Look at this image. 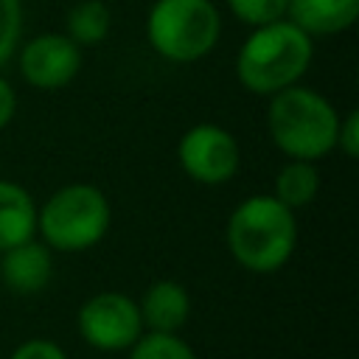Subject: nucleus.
<instances>
[{"mask_svg": "<svg viewBox=\"0 0 359 359\" xmlns=\"http://www.w3.org/2000/svg\"><path fill=\"white\" fill-rule=\"evenodd\" d=\"M311 65V36L289 20H275L258 25L238 50L236 76L258 95H275L309 70Z\"/></svg>", "mask_w": 359, "mask_h": 359, "instance_id": "1", "label": "nucleus"}, {"mask_svg": "<svg viewBox=\"0 0 359 359\" xmlns=\"http://www.w3.org/2000/svg\"><path fill=\"white\" fill-rule=\"evenodd\" d=\"M297 244L294 213L275 196L244 199L227 222V247L233 258L250 272L280 269Z\"/></svg>", "mask_w": 359, "mask_h": 359, "instance_id": "2", "label": "nucleus"}, {"mask_svg": "<svg viewBox=\"0 0 359 359\" xmlns=\"http://www.w3.org/2000/svg\"><path fill=\"white\" fill-rule=\"evenodd\" d=\"M266 126L269 137L289 160L314 163L337 146L339 115L320 93L292 84L272 95Z\"/></svg>", "mask_w": 359, "mask_h": 359, "instance_id": "3", "label": "nucleus"}, {"mask_svg": "<svg viewBox=\"0 0 359 359\" xmlns=\"http://www.w3.org/2000/svg\"><path fill=\"white\" fill-rule=\"evenodd\" d=\"M112 222L107 196L87 182H73L50 194L36 210V230L45 244L65 252H81L95 247Z\"/></svg>", "mask_w": 359, "mask_h": 359, "instance_id": "4", "label": "nucleus"}, {"mask_svg": "<svg viewBox=\"0 0 359 359\" xmlns=\"http://www.w3.org/2000/svg\"><path fill=\"white\" fill-rule=\"evenodd\" d=\"M222 34L219 8L210 0H157L146 17L149 45L168 62L208 56Z\"/></svg>", "mask_w": 359, "mask_h": 359, "instance_id": "5", "label": "nucleus"}, {"mask_svg": "<svg viewBox=\"0 0 359 359\" xmlns=\"http://www.w3.org/2000/svg\"><path fill=\"white\" fill-rule=\"evenodd\" d=\"M79 334L95 351L132 348L143 334L137 303L121 292H101L79 309Z\"/></svg>", "mask_w": 359, "mask_h": 359, "instance_id": "6", "label": "nucleus"}, {"mask_svg": "<svg viewBox=\"0 0 359 359\" xmlns=\"http://www.w3.org/2000/svg\"><path fill=\"white\" fill-rule=\"evenodd\" d=\"M177 157L191 180L202 185H222L238 171L241 149L227 129L216 123H196L180 137Z\"/></svg>", "mask_w": 359, "mask_h": 359, "instance_id": "7", "label": "nucleus"}, {"mask_svg": "<svg viewBox=\"0 0 359 359\" xmlns=\"http://www.w3.org/2000/svg\"><path fill=\"white\" fill-rule=\"evenodd\" d=\"M81 67L79 45L67 34H39L22 45L20 70L31 87L59 90L67 87Z\"/></svg>", "mask_w": 359, "mask_h": 359, "instance_id": "8", "label": "nucleus"}, {"mask_svg": "<svg viewBox=\"0 0 359 359\" xmlns=\"http://www.w3.org/2000/svg\"><path fill=\"white\" fill-rule=\"evenodd\" d=\"M53 275L50 250L34 238H25L0 252V278L17 294H34L48 286Z\"/></svg>", "mask_w": 359, "mask_h": 359, "instance_id": "9", "label": "nucleus"}, {"mask_svg": "<svg viewBox=\"0 0 359 359\" xmlns=\"http://www.w3.org/2000/svg\"><path fill=\"white\" fill-rule=\"evenodd\" d=\"M137 311L143 328L160 334H177L191 314V300L177 280H154L146 289L143 300L137 303Z\"/></svg>", "mask_w": 359, "mask_h": 359, "instance_id": "10", "label": "nucleus"}, {"mask_svg": "<svg viewBox=\"0 0 359 359\" xmlns=\"http://www.w3.org/2000/svg\"><path fill=\"white\" fill-rule=\"evenodd\" d=\"M289 22L309 36L348 31L359 17V0H289Z\"/></svg>", "mask_w": 359, "mask_h": 359, "instance_id": "11", "label": "nucleus"}, {"mask_svg": "<svg viewBox=\"0 0 359 359\" xmlns=\"http://www.w3.org/2000/svg\"><path fill=\"white\" fill-rule=\"evenodd\" d=\"M36 230V208L28 191L17 182L0 180V252L34 238Z\"/></svg>", "mask_w": 359, "mask_h": 359, "instance_id": "12", "label": "nucleus"}, {"mask_svg": "<svg viewBox=\"0 0 359 359\" xmlns=\"http://www.w3.org/2000/svg\"><path fill=\"white\" fill-rule=\"evenodd\" d=\"M320 191V174L311 160H289L275 177V199L289 210L309 205Z\"/></svg>", "mask_w": 359, "mask_h": 359, "instance_id": "13", "label": "nucleus"}, {"mask_svg": "<svg viewBox=\"0 0 359 359\" xmlns=\"http://www.w3.org/2000/svg\"><path fill=\"white\" fill-rule=\"evenodd\" d=\"M112 14L104 0H81L67 14V36L76 45H98L107 39Z\"/></svg>", "mask_w": 359, "mask_h": 359, "instance_id": "14", "label": "nucleus"}, {"mask_svg": "<svg viewBox=\"0 0 359 359\" xmlns=\"http://www.w3.org/2000/svg\"><path fill=\"white\" fill-rule=\"evenodd\" d=\"M129 359H196V353L177 334L149 331L146 337H137L135 339Z\"/></svg>", "mask_w": 359, "mask_h": 359, "instance_id": "15", "label": "nucleus"}, {"mask_svg": "<svg viewBox=\"0 0 359 359\" xmlns=\"http://www.w3.org/2000/svg\"><path fill=\"white\" fill-rule=\"evenodd\" d=\"M230 11L247 25H266L286 17L289 0H227Z\"/></svg>", "mask_w": 359, "mask_h": 359, "instance_id": "16", "label": "nucleus"}, {"mask_svg": "<svg viewBox=\"0 0 359 359\" xmlns=\"http://www.w3.org/2000/svg\"><path fill=\"white\" fill-rule=\"evenodd\" d=\"M22 34V3L0 0V67L14 56Z\"/></svg>", "mask_w": 359, "mask_h": 359, "instance_id": "17", "label": "nucleus"}, {"mask_svg": "<svg viewBox=\"0 0 359 359\" xmlns=\"http://www.w3.org/2000/svg\"><path fill=\"white\" fill-rule=\"evenodd\" d=\"M337 146L348 154V157H359V112H348L345 118H339L337 126Z\"/></svg>", "mask_w": 359, "mask_h": 359, "instance_id": "18", "label": "nucleus"}, {"mask_svg": "<svg viewBox=\"0 0 359 359\" xmlns=\"http://www.w3.org/2000/svg\"><path fill=\"white\" fill-rule=\"evenodd\" d=\"M11 359H67V356H65V351H62L56 342H50V339H28V342H22V345L11 353Z\"/></svg>", "mask_w": 359, "mask_h": 359, "instance_id": "19", "label": "nucleus"}, {"mask_svg": "<svg viewBox=\"0 0 359 359\" xmlns=\"http://www.w3.org/2000/svg\"><path fill=\"white\" fill-rule=\"evenodd\" d=\"M14 109H17V95H14L11 84L6 79H0V129L8 126V121L14 118Z\"/></svg>", "mask_w": 359, "mask_h": 359, "instance_id": "20", "label": "nucleus"}]
</instances>
